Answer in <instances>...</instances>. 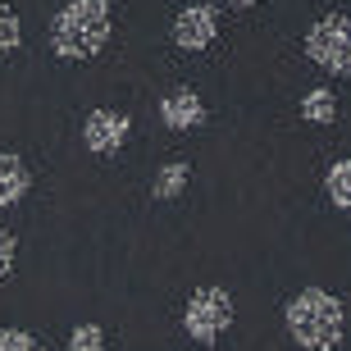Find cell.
Wrapping results in <instances>:
<instances>
[{
  "instance_id": "4fadbf2b",
  "label": "cell",
  "mask_w": 351,
  "mask_h": 351,
  "mask_svg": "<svg viewBox=\"0 0 351 351\" xmlns=\"http://www.w3.org/2000/svg\"><path fill=\"white\" fill-rule=\"evenodd\" d=\"M101 347H105L101 324H78V328H73V338H69V351H101Z\"/></svg>"
},
{
  "instance_id": "2e32d148",
  "label": "cell",
  "mask_w": 351,
  "mask_h": 351,
  "mask_svg": "<svg viewBox=\"0 0 351 351\" xmlns=\"http://www.w3.org/2000/svg\"><path fill=\"white\" fill-rule=\"evenodd\" d=\"M228 5H237V10H251V5H256V0H228Z\"/></svg>"
},
{
  "instance_id": "30bf717a",
  "label": "cell",
  "mask_w": 351,
  "mask_h": 351,
  "mask_svg": "<svg viewBox=\"0 0 351 351\" xmlns=\"http://www.w3.org/2000/svg\"><path fill=\"white\" fill-rule=\"evenodd\" d=\"M324 187H328V201H333L338 210H347V215H351V156H347V160H338V165L328 169Z\"/></svg>"
},
{
  "instance_id": "9c48e42d",
  "label": "cell",
  "mask_w": 351,
  "mask_h": 351,
  "mask_svg": "<svg viewBox=\"0 0 351 351\" xmlns=\"http://www.w3.org/2000/svg\"><path fill=\"white\" fill-rule=\"evenodd\" d=\"M301 119H311V123H333L338 119V96L328 87H315L301 96Z\"/></svg>"
},
{
  "instance_id": "ba28073f",
  "label": "cell",
  "mask_w": 351,
  "mask_h": 351,
  "mask_svg": "<svg viewBox=\"0 0 351 351\" xmlns=\"http://www.w3.org/2000/svg\"><path fill=\"white\" fill-rule=\"evenodd\" d=\"M27 187H32V178H27L23 160L10 156V151H0V210L19 206V201L27 196Z\"/></svg>"
},
{
  "instance_id": "5b68a950",
  "label": "cell",
  "mask_w": 351,
  "mask_h": 351,
  "mask_svg": "<svg viewBox=\"0 0 351 351\" xmlns=\"http://www.w3.org/2000/svg\"><path fill=\"white\" fill-rule=\"evenodd\" d=\"M215 37H219V10L215 5H187L173 19V41L182 51H206Z\"/></svg>"
},
{
  "instance_id": "52a82bcc",
  "label": "cell",
  "mask_w": 351,
  "mask_h": 351,
  "mask_svg": "<svg viewBox=\"0 0 351 351\" xmlns=\"http://www.w3.org/2000/svg\"><path fill=\"white\" fill-rule=\"evenodd\" d=\"M160 119H165V128L173 132H192L206 123V105H201V96H196L192 87H173L160 96Z\"/></svg>"
},
{
  "instance_id": "6da1fadb",
  "label": "cell",
  "mask_w": 351,
  "mask_h": 351,
  "mask_svg": "<svg viewBox=\"0 0 351 351\" xmlns=\"http://www.w3.org/2000/svg\"><path fill=\"white\" fill-rule=\"evenodd\" d=\"M283 324H287V338L297 342L301 351H338L347 315H342V301L333 292H324V287H301L297 297L287 301Z\"/></svg>"
},
{
  "instance_id": "8fae6325",
  "label": "cell",
  "mask_w": 351,
  "mask_h": 351,
  "mask_svg": "<svg viewBox=\"0 0 351 351\" xmlns=\"http://www.w3.org/2000/svg\"><path fill=\"white\" fill-rule=\"evenodd\" d=\"M187 173H192V169H187L182 160L165 165V169H160V178H156V187H151V192H156V201H173V196L187 187Z\"/></svg>"
},
{
  "instance_id": "7c38bea8",
  "label": "cell",
  "mask_w": 351,
  "mask_h": 351,
  "mask_svg": "<svg viewBox=\"0 0 351 351\" xmlns=\"http://www.w3.org/2000/svg\"><path fill=\"white\" fill-rule=\"evenodd\" d=\"M19 46H23V23L10 5H0V55H14Z\"/></svg>"
},
{
  "instance_id": "8992f818",
  "label": "cell",
  "mask_w": 351,
  "mask_h": 351,
  "mask_svg": "<svg viewBox=\"0 0 351 351\" xmlns=\"http://www.w3.org/2000/svg\"><path fill=\"white\" fill-rule=\"evenodd\" d=\"M128 142V114H114V110H91L87 123H82V146L91 156H110Z\"/></svg>"
},
{
  "instance_id": "5bb4252c",
  "label": "cell",
  "mask_w": 351,
  "mask_h": 351,
  "mask_svg": "<svg viewBox=\"0 0 351 351\" xmlns=\"http://www.w3.org/2000/svg\"><path fill=\"white\" fill-rule=\"evenodd\" d=\"M0 351H46V347L23 328H0Z\"/></svg>"
},
{
  "instance_id": "9a60e30c",
  "label": "cell",
  "mask_w": 351,
  "mask_h": 351,
  "mask_svg": "<svg viewBox=\"0 0 351 351\" xmlns=\"http://www.w3.org/2000/svg\"><path fill=\"white\" fill-rule=\"evenodd\" d=\"M14 256H19V237H14V233H0V278H10Z\"/></svg>"
},
{
  "instance_id": "3957f363",
  "label": "cell",
  "mask_w": 351,
  "mask_h": 351,
  "mask_svg": "<svg viewBox=\"0 0 351 351\" xmlns=\"http://www.w3.org/2000/svg\"><path fill=\"white\" fill-rule=\"evenodd\" d=\"M228 324H233V297L215 283L196 287L192 301H187V315H182V328L196 342H219L228 333Z\"/></svg>"
},
{
  "instance_id": "277c9868",
  "label": "cell",
  "mask_w": 351,
  "mask_h": 351,
  "mask_svg": "<svg viewBox=\"0 0 351 351\" xmlns=\"http://www.w3.org/2000/svg\"><path fill=\"white\" fill-rule=\"evenodd\" d=\"M306 55L324 73H351V19L347 14H328L306 32Z\"/></svg>"
},
{
  "instance_id": "7a4b0ae2",
  "label": "cell",
  "mask_w": 351,
  "mask_h": 351,
  "mask_svg": "<svg viewBox=\"0 0 351 351\" xmlns=\"http://www.w3.org/2000/svg\"><path fill=\"white\" fill-rule=\"evenodd\" d=\"M110 41V5L105 0H69L51 23V51L60 60H91Z\"/></svg>"
}]
</instances>
